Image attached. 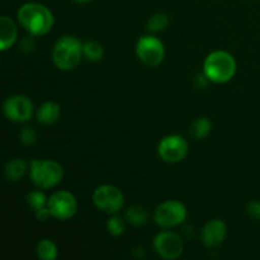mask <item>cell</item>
I'll list each match as a JSON object with an SVG mask.
<instances>
[{
  "mask_svg": "<svg viewBox=\"0 0 260 260\" xmlns=\"http://www.w3.org/2000/svg\"><path fill=\"white\" fill-rule=\"evenodd\" d=\"M212 131V122L207 117H198L190 126V135L196 140H203Z\"/></svg>",
  "mask_w": 260,
  "mask_h": 260,
  "instance_id": "ac0fdd59",
  "label": "cell"
},
{
  "mask_svg": "<svg viewBox=\"0 0 260 260\" xmlns=\"http://www.w3.org/2000/svg\"><path fill=\"white\" fill-rule=\"evenodd\" d=\"M124 221L123 218L118 217V216H111L107 221V231L111 236H114V238H118L122 234L124 233Z\"/></svg>",
  "mask_w": 260,
  "mask_h": 260,
  "instance_id": "7402d4cb",
  "label": "cell"
},
{
  "mask_svg": "<svg viewBox=\"0 0 260 260\" xmlns=\"http://www.w3.org/2000/svg\"><path fill=\"white\" fill-rule=\"evenodd\" d=\"M4 116L15 123H25L30 121L35 113V106L30 98L23 94H15L5 99L3 104Z\"/></svg>",
  "mask_w": 260,
  "mask_h": 260,
  "instance_id": "9c48e42d",
  "label": "cell"
},
{
  "mask_svg": "<svg viewBox=\"0 0 260 260\" xmlns=\"http://www.w3.org/2000/svg\"><path fill=\"white\" fill-rule=\"evenodd\" d=\"M48 198L41 190H32L27 194V205L30 210L37 211L43 207H47Z\"/></svg>",
  "mask_w": 260,
  "mask_h": 260,
  "instance_id": "44dd1931",
  "label": "cell"
},
{
  "mask_svg": "<svg viewBox=\"0 0 260 260\" xmlns=\"http://www.w3.org/2000/svg\"><path fill=\"white\" fill-rule=\"evenodd\" d=\"M246 212L250 218L255 221H260V202L259 201H251L246 206Z\"/></svg>",
  "mask_w": 260,
  "mask_h": 260,
  "instance_id": "d4e9b609",
  "label": "cell"
},
{
  "mask_svg": "<svg viewBox=\"0 0 260 260\" xmlns=\"http://www.w3.org/2000/svg\"><path fill=\"white\" fill-rule=\"evenodd\" d=\"M28 162L23 157H14L10 159L4 167V177L8 182H19L23 179L28 169Z\"/></svg>",
  "mask_w": 260,
  "mask_h": 260,
  "instance_id": "9a60e30c",
  "label": "cell"
},
{
  "mask_svg": "<svg viewBox=\"0 0 260 260\" xmlns=\"http://www.w3.org/2000/svg\"><path fill=\"white\" fill-rule=\"evenodd\" d=\"M35 216H36V218H37V221H41V222H43V221H47L48 217H52V216H51L50 210H48V207H43V208H41V210L35 211Z\"/></svg>",
  "mask_w": 260,
  "mask_h": 260,
  "instance_id": "484cf974",
  "label": "cell"
},
{
  "mask_svg": "<svg viewBox=\"0 0 260 260\" xmlns=\"http://www.w3.org/2000/svg\"><path fill=\"white\" fill-rule=\"evenodd\" d=\"M61 116V107L60 104L53 101L45 102L38 107L36 112V118L43 126H51L56 123Z\"/></svg>",
  "mask_w": 260,
  "mask_h": 260,
  "instance_id": "5bb4252c",
  "label": "cell"
},
{
  "mask_svg": "<svg viewBox=\"0 0 260 260\" xmlns=\"http://www.w3.org/2000/svg\"><path fill=\"white\" fill-rule=\"evenodd\" d=\"M236 60L228 51H213L203 62V74L211 83L225 84L235 76Z\"/></svg>",
  "mask_w": 260,
  "mask_h": 260,
  "instance_id": "7a4b0ae2",
  "label": "cell"
},
{
  "mask_svg": "<svg viewBox=\"0 0 260 260\" xmlns=\"http://www.w3.org/2000/svg\"><path fill=\"white\" fill-rule=\"evenodd\" d=\"M47 207L51 216L58 221L73 218L78 212V200L68 190H57L48 197Z\"/></svg>",
  "mask_w": 260,
  "mask_h": 260,
  "instance_id": "ba28073f",
  "label": "cell"
},
{
  "mask_svg": "<svg viewBox=\"0 0 260 260\" xmlns=\"http://www.w3.org/2000/svg\"><path fill=\"white\" fill-rule=\"evenodd\" d=\"M84 57L90 62H98L104 56V47L98 41H88L83 43Z\"/></svg>",
  "mask_w": 260,
  "mask_h": 260,
  "instance_id": "d6986e66",
  "label": "cell"
},
{
  "mask_svg": "<svg viewBox=\"0 0 260 260\" xmlns=\"http://www.w3.org/2000/svg\"><path fill=\"white\" fill-rule=\"evenodd\" d=\"M84 57L83 43L75 36H63L56 41L52 50V61L62 71L74 70Z\"/></svg>",
  "mask_w": 260,
  "mask_h": 260,
  "instance_id": "3957f363",
  "label": "cell"
},
{
  "mask_svg": "<svg viewBox=\"0 0 260 260\" xmlns=\"http://www.w3.org/2000/svg\"><path fill=\"white\" fill-rule=\"evenodd\" d=\"M188 217V211L182 202L175 200L160 203L154 212V221L161 229H173L182 225Z\"/></svg>",
  "mask_w": 260,
  "mask_h": 260,
  "instance_id": "5b68a950",
  "label": "cell"
},
{
  "mask_svg": "<svg viewBox=\"0 0 260 260\" xmlns=\"http://www.w3.org/2000/svg\"><path fill=\"white\" fill-rule=\"evenodd\" d=\"M36 36L35 35H27L20 40L19 42V50L22 51L23 53H29L32 52L36 48Z\"/></svg>",
  "mask_w": 260,
  "mask_h": 260,
  "instance_id": "cb8c5ba5",
  "label": "cell"
},
{
  "mask_svg": "<svg viewBox=\"0 0 260 260\" xmlns=\"http://www.w3.org/2000/svg\"><path fill=\"white\" fill-rule=\"evenodd\" d=\"M188 149V142L180 135H168L157 145V155L162 161L175 164L185 159Z\"/></svg>",
  "mask_w": 260,
  "mask_h": 260,
  "instance_id": "8fae6325",
  "label": "cell"
},
{
  "mask_svg": "<svg viewBox=\"0 0 260 260\" xmlns=\"http://www.w3.org/2000/svg\"><path fill=\"white\" fill-rule=\"evenodd\" d=\"M136 55L144 65L155 68L164 61L165 46L155 36H142L136 43Z\"/></svg>",
  "mask_w": 260,
  "mask_h": 260,
  "instance_id": "52a82bcc",
  "label": "cell"
},
{
  "mask_svg": "<svg viewBox=\"0 0 260 260\" xmlns=\"http://www.w3.org/2000/svg\"><path fill=\"white\" fill-rule=\"evenodd\" d=\"M18 37V28L14 20L8 15L0 17V50L5 52L9 50L15 42Z\"/></svg>",
  "mask_w": 260,
  "mask_h": 260,
  "instance_id": "4fadbf2b",
  "label": "cell"
},
{
  "mask_svg": "<svg viewBox=\"0 0 260 260\" xmlns=\"http://www.w3.org/2000/svg\"><path fill=\"white\" fill-rule=\"evenodd\" d=\"M93 203L102 212L116 215L123 207L124 196L116 185L103 184L94 190Z\"/></svg>",
  "mask_w": 260,
  "mask_h": 260,
  "instance_id": "8992f818",
  "label": "cell"
},
{
  "mask_svg": "<svg viewBox=\"0 0 260 260\" xmlns=\"http://www.w3.org/2000/svg\"><path fill=\"white\" fill-rule=\"evenodd\" d=\"M18 22L30 35L45 36L55 24V17L46 5L40 3H25L17 12Z\"/></svg>",
  "mask_w": 260,
  "mask_h": 260,
  "instance_id": "6da1fadb",
  "label": "cell"
},
{
  "mask_svg": "<svg viewBox=\"0 0 260 260\" xmlns=\"http://www.w3.org/2000/svg\"><path fill=\"white\" fill-rule=\"evenodd\" d=\"M36 255L41 260H55L58 256L57 245L50 239H43L38 241L36 246Z\"/></svg>",
  "mask_w": 260,
  "mask_h": 260,
  "instance_id": "e0dca14e",
  "label": "cell"
},
{
  "mask_svg": "<svg viewBox=\"0 0 260 260\" xmlns=\"http://www.w3.org/2000/svg\"><path fill=\"white\" fill-rule=\"evenodd\" d=\"M73 2L79 3V4H84V3H88V2H90V0H73Z\"/></svg>",
  "mask_w": 260,
  "mask_h": 260,
  "instance_id": "4316f807",
  "label": "cell"
},
{
  "mask_svg": "<svg viewBox=\"0 0 260 260\" xmlns=\"http://www.w3.org/2000/svg\"><path fill=\"white\" fill-rule=\"evenodd\" d=\"M37 132L32 127H23L19 132V141L24 146H33L37 142Z\"/></svg>",
  "mask_w": 260,
  "mask_h": 260,
  "instance_id": "603a6c76",
  "label": "cell"
},
{
  "mask_svg": "<svg viewBox=\"0 0 260 260\" xmlns=\"http://www.w3.org/2000/svg\"><path fill=\"white\" fill-rule=\"evenodd\" d=\"M29 178L40 189H50L63 179V168L55 160L32 159L29 162Z\"/></svg>",
  "mask_w": 260,
  "mask_h": 260,
  "instance_id": "277c9868",
  "label": "cell"
},
{
  "mask_svg": "<svg viewBox=\"0 0 260 260\" xmlns=\"http://www.w3.org/2000/svg\"><path fill=\"white\" fill-rule=\"evenodd\" d=\"M169 25V17L165 13H156L147 20V30L151 33H159L167 29Z\"/></svg>",
  "mask_w": 260,
  "mask_h": 260,
  "instance_id": "ffe728a7",
  "label": "cell"
},
{
  "mask_svg": "<svg viewBox=\"0 0 260 260\" xmlns=\"http://www.w3.org/2000/svg\"><path fill=\"white\" fill-rule=\"evenodd\" d=\"M154 250L160 258L165 260H175L180 258L184 251V243L178 234L173 231H161L152 241Z\"/></svg>",
  "mask_w": 260,
  "mask_h": 260,
  "instance_id": "30bf717a",
  "label": "cell"
},
{
  "mask_svg": "<svg viewBox=\"0 0 260 260\" xmlns=\"http://www.w3.org/2000/svg\"><path fill=\"white\" fill-rule=\"evenodd\" d=\"M228 235V226L220 218H213L206 222L201 233V240L207 248H217L225 241Z\"/></svg>",
  "mask_w": 260,
  "mask_h": 260,
  "instance_id": "7c38bea8",
  "label": "cell"
},
{
  "mask_svg": "<svg viewBox=\"0 0 260 260\" xmlns=\"http://www.w3.org/2000/svg\"><path fill=\"white\" fill-rule=\"evenodd\" d=\"M124 220L127 223L135 226V228H140V226H144L149 222L150 215L149 211L146 208L141 207V206H131V207L127 208L126 215H124Z\"/></svg>",
  "mask_w": 260,
  "mask_h": 260,
  "instance_id": "2e32d148",
  "label": "cell"
}]
</instances>
